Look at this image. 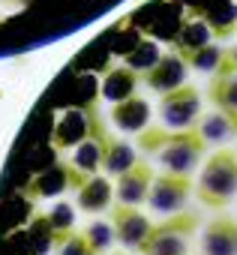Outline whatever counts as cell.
Listing matches in <instances>:
<instances>
[{
  "label": "cell",
  "mask_w": 237,
  "mask_h": 255,
  "mask_svg": "<svg viewBox=\"0 0 237 255\" xmlns=\"http://www.w3.org/2000/svg\"><path fill=\"white\" fill-rule=\"evenodd\" d=\"M138 147L144 153H156V159L162 162L165 171H174V174H192L207 141L201 138V132L195 129H141L138 132Z\"/></svg>",
  "instance_id": "obj_1"
},
{
  "label": "cell",
  "mask_w": 237,
  "mask_h": 255,
  "mask_svg": "<svg viewBox=\"0 0 237 255\" xmlns=\"http://www.w3.org/2000/svg\"><path fill=\"white\" fill-rule=\"evenodd\" d=\"M234 195H237V153L222 147L204 162L201 177L195 183V198L210 210H225V204Z\"/></svg>",
  "instance_id": "obj_2"
},
{
  "label": "cell",
  "mask_w": 237,
  "mask_h": 255,
  "mask_svg": "<svg viewBox=\"0 0 237 255\" xmlns=\"http://www.w3.org/2000/svg\"><path fill=\"white\" fill-rule=\"evenodd\" d=\"M198 216L192 210H177L165 222L153 225L141 243V255H189V237L195 234Z\"/></svg>",
  "instance_id": "obj_3"
},
{
  "label": "cell",
  "mask_w": 237,
  "mask_h": 255,
  "mask_svg": "<svg viewBox=\"0 0 237 255\" xmlns=\"http://www.w3.org/2000/svg\"><path fill=\"white\" fill-rule=\"evenodd\" d=\"M99 129H105V123L96 111V105H84V108H69L57 117L54 123V132H51V144L57 150L66 147H78L84 138L96 135Z\"/></svg>",
  "instance_id": "obj_4"
},
{
  "label": "cell",
  "mask_w": 237,
  "mask_h": 255,
  "mask_svg": "<svg viewBox=\"0 0 237 255\" xmlns=\"http://www.w3.org/2000/svg\"><path fill=\"white\" fill-rule=\"evenodd\" d=\"M198 105H201V96L189 84H180V87L162 93L159 117L165 123V129H192V126L198 123V117H201Z\"/></svg>",
  "instance_id": "obj_5"
},
{
  "label": "cell",
  "mask_w": 237,
  "mask_h": 255,
  "mask_svg": "<svg viewBox=\"0 0 237 255\" xmlns=\"http://www.w3.org/2000/svg\"><path fill=\"white\" fill-rule=\"evenodd\" d=\"M192 192V177L189 174H174V171H162L153 177V186H150V195H147V204L162 213V216H171L177 210L186 207V198Z\"/></svg>",
  "instance_id": "obj_6"
},
{
  "label": "cell",
  "mask_w": 237,
  "mask_h": 255,
  "mask_svg": "<svg viewBox=\"0 0 237 255\" xmlns=\"http://www.w3.org/2000/svg\"><path fill=\"white\" fill-rule=\"evenodd\" d=\"M111 225H114L117 243H123L126 249H135V252L141 249V243L153 228V222L135 204H120V201H117V207H111Z\"/></svg>",
  "instance_id": "obj_7"
},
{
  "label": "cell",
  "mask_w": 237,
  "mask_h": 255,
  "mask_svg": "<svg viewBox=\"0 0 237 255\" xmlns=\"http://www.w3.org/2000/svg\"><path fill=\"white\" fill-rule=\"evenodd\" d=\"M108 132L105 129H99L96 135H90V138H84L78 147H75V156H72V162H66L69 165V180H72V189H78L87 177H93V174H99V168H102V159H105V147H108Z\"/></svg>",
  "instance_id": "obj_8"
},
{
  "label": "cell",
  "mask_w": 237,
  "mask_h": 255,
  "mask_svg": "<svg viewBox=\"0 0 237 255\" xmlns=\"http://www.w3.org/2000/svg\"><path fill=\"white\" fill-rule=\"evenodd\" d=\"M153 168H150V162H135L129 171H123L120 177H117V186H114V195H117V201L120 204H135V207H141L144 201H147V195H150V186H153Z\"/></svg>",
  "instance_id": "obj_9"
},
{
  "label": "cell",
  "mask_w": 237,
  "mask_h": 255,
  "mask_svg": "<svg viewBox=\"0 0 237 255\" xmlns=\"http://www.w3.org/2000/svg\"><path fill=\"white\" fill-rule=\"evenodd\" d=\"M201 255H237V219L219 213L201 234Z\"/></svg>",
  "instance_id": "obj_10"
},
{
  "label": "cell",
  "mask_w": 237,
  "mask_h": 255,
  "mask_svg": "<svg viewBox=\"0 0 237 255\" xmlns=\"http://www.w3.org/2000/svg\"><path fill=\"white\" fill-rule=\"evenodd\" d=\"M186 69H189V63L183 60L180 51L162 54V57L144 72V81H147V87H153V90H159V93H168V90L186 84Z\"/></svg>",
  "instance_id": "obj_11"
},
{
  "label": "cell",
  "mask_w": 237,
  "mask_h": 255,
  "mask_svg": "<svg viewBox=\"0 0 237 255\" xmlns=\"http://www.w3.org/2000/svg\"><path fill=\"white\" fill-rule=\"evenodd\" d=\"M195 129L201 132V138H204L207 144H225V141L237 138V111L216 108V111L198 117Z\"/></svg>",
  "instance_id": "obj_12"
},
{
  "label": "cell",
  "mask_w": 237,
  "mask_h": 255,
  "mask_svg": "<svg viewBox=\"0 0 237 255\" xmlns=\"http://www.w3.org/2000/svg\"><path fill=\"white\" fill-rule=\"evenodd\" d=\"M111 120L120 126L123 132H141V129H147V123H150V105L141 96H129L123 102H114Z\"/></svg>",
  "instance_id": "obj_13"
},
{
  "label": "cell",
  "mask_w": 237,
  "mask_h": 255,
  "mask_svg": "<svg viewBox=\"0 0 237 255\" xmlns=\"http://www.w3.org/2000/svg\"><path fill=\"white\" fill-rule=\"evenodd\" d=\"M111 198H114V186H111L105 177H99V174L87 177V180L78 186V192H75V201H78V207H81L84 213L108 210Z\"/></svg>",
  "instance_id": "obj_14"
},
{
  "label": "cell",
  "mask_w": 237,
  "mask_h": 255,
  "mask_svg": "<svg viewBox=\"0 0 237 255\" xmlns=\"http://www.w3.org/2000/svg\"><path fill=\"white\" fill-rule=\"evenodd\" d=\"M135 90H138V72L132 66H114L102 81V96L111 102H123L135 96Z\"/></svg>",
  "instance_id": "obj_15"
},
{
  "label": "cell",
  "mask_w": 237,
  "mask_h": 255,
  "mask_svg": "<svg viewBox=\"0 0 237 255\" xmlns=\"http://www.w3.org/2000/svg\"><path fill=\"white\" fill-rule=\"evenodd\" d=\"M63 189H72V180H69V165H66V162L51 165L48 171H42V174H39V177L27 186V192H30L33 198L57 195V192H63Z\"/></svg>",
  "instance_id": "obj_16"
},
{
  "label": "cell",
  "mask_w": 237,
  "mask_h": 255,
  "mask_svg": "<svg viewBox=\"0 0 237 255\" xmlns=\"http://www.w3.org/2000/svg\"><path fill=\"white\" fill-rule=\"evenodd\" d=\"M138 162L132 144L120 141V138H108V147H105V159H102V168L114 177H120L123 171H129L132 165Z\"/></svg>",
  "instance_id": "obj_17"
},
{
  "label": "cell",
  "mask_w": 237,
  "mask_h": 255,
  "mask_svg": "<svg viewBox=\"0 0 237 255\" xmlns=\"http://www.w3.org/2000/svg\"><path fill=\"white\" fill-rule=\"evenodd\" d=\"M207 99L216 108L237 111V72H216L207 90Z\"/></svg>",
  "instance_id": "obj_18"
},
{
  "label": "cell",
  "mask_w": 237,
  "mask_h": 255,
  "mask_svg": "<svg viewBox=\"0 0 237 255\" xmlns=\"http://www.w3.org/2000/svg\"><path fill=\"white\" fill-rule=\"evenodd\" d=\"M45 219H48V228H51V237H54V249H60L63 240L75 234V210L69 204H57Z\"/></svg>",
  "instance_id": "obj_19"
},
{
  "label": "cell",
  "mask_w": 237,
  "mask_h": 255,
  "mask_svg": "<svg viewBox=\"0 0 237 255\" xmlns=\"http://www.w3.org/2000/svg\"><path fill=\"white\" fill-rule=\"evenodd\" d=\"M207 42H213L210 27L204 21H186L183 30H180V36H177V51L180 54H189V51H195V48H201Z\"/></svg>",
  "instance_id": "obj_20"
},
{
  "label": "cell",
  "mask_w": 237,
  "mask_h": 255,
  "mask_svg": "<svg viewBox=\"0 0 237 255\" xmlns=\"http://www.w3.org/2000/svg\"><path fill=\"white\" fill-rule=\"evenodd\" d=\"M222 54H225V48H219L216 42H207V45H201V48L183 54V60H186L189 66L201 69V72H216L219 63H222Z\"/></svg>",
  "instance_id": "obj_21"
},
{
  "label": "cell",
  "mask_w": 237,
  "mask_h": 255,
  "mask_svg": "<svg viewBox=\"0 0 237 255\" xmlns=\"http://www.w3.org/2000/svg\"><path fill=\"white\" fill-rule=\"evenodd\" d=\"M84 237L90 240V246H93L99 255L111 246V240H117V237H114V225H111V222H90V225L84 228Z\"/></svg>",
  "instance_id": "obj_22"
},
{
  "label": "cell",
  "mask_w": 237,
  "mask_h": 255,
  "mask_svg": "<svg viewBox=\"0 0 237 255\" xmlns=\"http://www.w3.org/2000/svg\"><path fill=\"white\" fill-rule=\"evenodd\" d=\"M159 57H162V54L156 51V45H153V42H138V48L126 57V66H132L135 72H138V69H144V72H147Z\"/></svg>",
  "instance_id": "obj_23"
},
{
  "label": "cell",
  "mask_w": 237,
  "mask_h": 255,
  "mask_svg": "<svg viewBox=\"0 0 237 255\" xmlns=\"http://www.w3.org/2000/svg\"><path fill=\"white\" fill-rule=\"evenodd\" d=\"M60 255H99V252L90 246V240H87L84 234H72V237H66V240H63Z\"/></svg>",
  "instance_id": "obj_24"
},
{
  "label": "cell",
  "mask_w": 237,
  "mask_h": 255,
  "mask_svg": "<svg viewBox=\"0 0 237 255\" xmlns=\"http://www.w3.org/2000/svg\"><path fill=\"white\" fill-rule=\"evenodd\" d=\"M114 255H123V252H114Z\"/></svg>",
  "instance_id": "obj_25"
}]
</instances>
